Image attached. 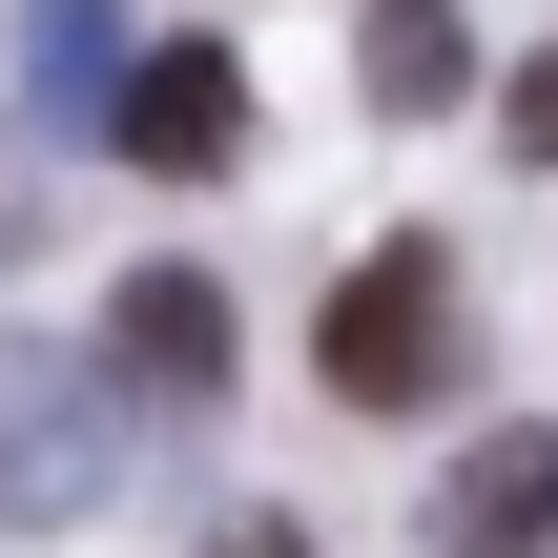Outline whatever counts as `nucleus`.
Instances as JSON below:
<instances>
[{
    "label": "nucleus",
    "instance_id": "nucleus-1",
    "mask_svg": "<svg viewBox=\"0 0 558 558\" xmlns=\"http://www.w3.org/2000/svg\"><path fill=\"white\" fill-rule=\"evenodd\" d=\"M311 352H331V393H352V414H435V393H456V352H476V331H456V248H352V290H331V331H311Z\"/></svg>",
    "mask_w": 558,
    "mask_h": 558
},
{
    "label": "nucleus",
    "instance_id": "nucleus-2",
    "mask_svg": "<svg viewBox=\"0 0 558 558\" xmlns=\"http://www.w3.org/2000/svg\"><path fill=\"white\" fill-rule=\"evenodd\" d=\"M83 497H104V373L0 352V518H83Z\"/></svg>",
    "mask_w": 558,
    "mask_h": 558
},
{
    "label": "nucleus",
    "instance_id": "nucleus-3",
    "mask_svg": "<svg viewBox=\"0 0 558 558\" xmlns=\"http://www.w3.org/2000/svg\"><path fill=\"white\" fill-rule=\"evenodd\" d=\"M104 145H124L145 186H207V166L248 145V62H228V41H166V62H124V104H104Z\"/></svg>",
    "mask_w": 558,
    "mask_h": 558
},
{
    "label": "nucleus",
    "instance_id": "nucleus-4",
    "mask_svg": "<svg viewBox=\"0 0 558 558\" xmlns=\"http://www.w3.org/2000/svg\"><path fill=\"white\" fill-rule=\"evenodd\" d=\"M435 558H558V435H476L435 497Z\"/></svg>",
    "mask_w": 558,
    "mask_h": 558
},
{
    "label": "nucleus",
    "instance_id": "nucleus-5",
    "mask_svg": "<svg viewBox=\"0 0 558 558\" xmlns=\"http://www.w3.org/2000/svg\"><path fill=\"white\" fill-rule=\"evenodd\" d=\"M124 373H145V393H228V290H207V269H145V290H124Z\"/></svg>",
    "mask_w": 558,
    "mask_h": 558
},
{
    "label": "nucleus",
    "instance_id": "nucleus-6",
    "mask_svg": "<svg viewBox=\"0 0 558 558\" xmlns=\"http://www.w3.org/2000/svg\"><path fill=\"white\" fill-rule=\"evenodd\" d=\"M352 83H373L393 124H435V104L476 83V41H456V0H373V41H352Z\"/></svg>",
    "mask_w": 558,
    "mask_h": 558
},
{
    "label": "nucleus",
    "instance_id": "nucleus-7",
    "mask_svg": "<svg viewBox=\"0 0 558 558\" xmlns=\"http://www.w3.org/2000/svg\"><path fill=\"white\" fill-rule=\"evenodd\" d=\"M21 62H41V104H83V124L124 104V41H104V0H41V21H21Z\"/></svg>",
    "mask_w": 558,
    "mask_h": 558
},
{
    "label": "nucleus",
    "instance_id": "nucleus-8",
    "mask_svg": "<svg viewBox=\"0 0 558 558\" xmlns=\"http://www.w3.org/2000/svg\"><path fill=\"white\" fill-rule=\"evenodd\" d=\"M518 166H558V41L518 62Z\"/></svg>",
    "mask_w": 558,
    "mask_h": 558
},
{
    "label": "nucleus",
    "instance_id": "nucleus-9",
    "mask_svg": "<svg viewBox=\"0 0 558 558\" xmlns=\"http://www.w3.org/2000/svg\"><path fill=\"white\" fill-rule=\"evenodd\" d=\"M0 248H41V186H0Z\"/></svg>",
    "mask_w": 558,
    "mask_h": 558
},
{
    "label": "nucleus",
    "instance_id": "nucleus-10",
    "mask_svg": "<svg viewBox=\"0 0 558 558\" xmlns=\"http://www.w3.org/2000/svg\"><path fill=\"white\" fill-rule=\"evenodd\" d=\"M248 558H311V538H248Z\"/></svg>",
    "mask_w": 558,
    "mask_h": 558
}]
</instances>
